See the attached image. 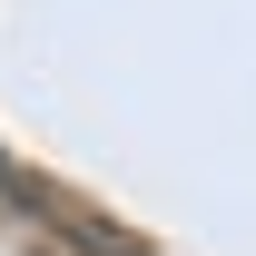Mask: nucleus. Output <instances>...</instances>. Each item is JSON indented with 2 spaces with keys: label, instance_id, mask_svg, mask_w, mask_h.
Returning <instances> with one entry per match:
<instances>
[]
</instances>
